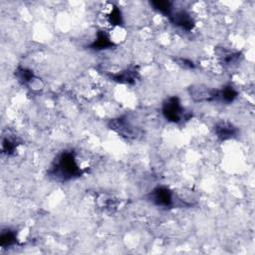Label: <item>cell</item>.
<instances>
[{
    "label": "cell",
    "instance_id": "obj_1",
    "mask_svg": "<svg viewBox=\"0 0 255 255\" xmlns=\"http://www.w3.org/2000/svg\"><path fill=\"white\" fill-rule=\"evenodd\" d=\"M85 170L80 166L75 151L65 149L56 155L47 174L55 181L66 182L82 176Z\"/></svg>",
    "mask_w": 255,
    "mask_h": 255
},
{
    "label": "cell",
    "instance_id": "obj_2",
    "mask_svg": "<svg viewBox=\"0 0 255 255\" xmlns=\"http://www.w3.org/2000/svg\"><path fill=\"white\" fill-rule=\"evenodd\" d=\"M161 112L164 119L173 124H179L183 121H188L192 115L186 112L181 106L180 100L176 96H171L166 98L161 107Z\"/></svg>",
    "mask_w": 255,
    "mask_h": 255
},
{
    "label": "cell",
    "instance_id": "obj_3",
    "mask_svg": "<svg viewBox=\"0 0 255 255\" xmlns=\"http://www.w3.org/2000/svg\"><path fill=\"white\" fill-rule=\"evenodd\" d=\"M148 201L154 206L161 208H171L175 205V195L166 186L158 185L147 195Z\"/></svg>",
    "mask_w": 255,
    "mask_h": 255
},
{
    "label": "cell",
    "instance_id": "obj_4",
    "mask_svg": "<svg viewBox=\"0 0 255 255\" xmlns=\"http://www.w3.org/2000/svg\"><path fill=\"white\" fill-rule=\"evenodd\" d=\"M109 128L120 135L130 139L137 138L141 133V130L137 127L131 125L128 121V119L124 117H119L111 120L109 122Z\"/></svg>",
    "mask_w": 255,
    "mask_h": 255
},
{
    "label": "cell",
    "instance_id": "obj_5",
    "mask_svg": "<svg viewBox=\"0 0 255 255\" xmlns=\"http://www.w3.org/2000/svg\"><path fill=\"white\" fill-rule=\"evenodd\" d=\"M169 21L172 25L184 30V31H191L195 26V21L191 14L183 9L176 10L171 13L168 17Z\"/></svg>",
    "mask_w": 255,
    "mask_h": 255
},
{
    "label": "cell",
    "instance_id": "obj_6",
    "mask_svg": "<svg viewBox=\"0 0 255 255\" xmlns=\"http://www.w3.org/2000/svg\"><path fill=\"white\" fill-rule=\"evenodd\" d=\"M213 131L216 137L221 141L234 138L238 135L239 132L238 128L233 124L225 121L216 123L213 127Z\"/></svg>",
    "mask_w": 255,
    "mask_h": 255
},
{
    "label": "cell",
    "instance_id": "obj_7",
    "mask_svg": "<svg viewBox=\"0 0 255 255\" xmlns=\"http://www.w3.org/2000/svg\"><path fill=\"white\" fill-rule=\"evenodd\" d=\"M216 89L196 85L189 88V95L195 102H214L216 100Z\"/></svg>",
    "mask_w": 255,
    "mask_h": 255
},
{
    "label": "cell",
    "instance_id": "obj_8",
    "mask_svg": "<svg viewBox=\"0 0 255 255\" xmlns=\"http://www.w3.org/2000/svg\"><path fill=\"white\" fill-rule=\"evenodd\" d=\"M115 43L112 41L110 35L105 30H99L96 34V39L89 45V49L94 51H102L112 49Z\"/></svg>",
    "mask_w": 255,
    "mask_h": 255
},
{
    "label": "cell",
    "instance_id": "obj_9",
    "mask_svg": "<svg viewBox=\"0 0 255 255\" xmlns=\"http://www.w3.org/2000/svg\"><path fill=\"white\" fill-rule=\"evenodd\" d=\"M109 77H110V79H112L113 81H115L117 83L132 85L138 79V72L135 68H129V69H126L124 71L118 72V73L109 74Z\"/></svg>",
    "mask_w": 255,
    "mask_h": 255
},
{
    "label": "cell",
    "instance_id": "obj_10",
    "mask_svg": "<svg viewBox=\"0 0 255 255\" xmlns=\"http://www.w3.org/2000/svg\"><path fill=\"white\" fill-rule=\"evenodd\" d=\"M216 54L218 56V59L220 63L223 66L226 67H231L236 65L240 58H241V53L238 51H232L226 48H217L216 49Z\"/></svg>",
    "mask_w": 255,
    "mask_h": 255
},
{
    "label": "cell",
    "instance_id": "obj_11",
    "mask_svg": "<svg viewBox=\"0 0 255 255\" xmlns=\"http://www.w3.org/2000/svg\"><path fill=\"white\" fill-rule=\"evenodd\" d=\"M237 97L238 92L231 85H226L222 87V89L217 90L215 101L224 104H230L233 103L237 99Z\"/></svg>",
    "mask_w": 255,
    "mask_h": 255
},
{
    "label": "cell",
    "instance_id": "obj_12",
    "mask_svg": "<svg viewBox=\"0 0 255 255\" xmlns=\"http://www.w3.org/2000/svg\"><path fill=\"white\" fill-rule=\"evenodd\" d=\"M18 238L17 233L15 230H12L10 228L2 229L0 233V246L1 248H10L17 244Z\"/></svg>",
    "mask_w": 255,
    "mask_h": 255
},
{
    "label": "cell",
    "instance_id": "obj_13",
    "mask_svg": "<svg viewBox=\"0 0 255 255\" xmlns=\"http://www.w3.org/2000/svg\"><path fill=\"white\" fill-rule=\"evenodd\" d=\"M152 9L160 13L161 15L165 17H169L171 13L173 12V3L168 0H156V1H150L149 2Z\"/></svg>",
    "mask_w": 255,
    "mask_h": 255
},
{
    "label": "cell",
    "instance_id": "obj_14",
    "mask_svg": "<svg viewBox=\"0 0 255 255\" xmlns=\"http://www.w3.org/2000/svg\"><path fill=\"white\" fill-rule=\"evenodd\" d=\"M15 77L22 85H29L35 80L34 72L28 68L18 67L15 70Z\"/></svg>",
    "mask_w": 255,
    "mask_h": 255
},
{
    "label": "cell",
    "instance_id": "obj_15",
    "mask_svg": "<svg viewBox=\"0 0 255 255\" xmlns=\"http://www.w3.org/2000/svg\"><path fill=\"white\" fill-rule=\"evenodd\" d=\"M17 140L15 138H12L10 136H3L2 138V153L6 155H13L17 149Z\"/></svg>",
    "mask_w": 255,
    "mask_h": 255
},
{
    "label": "cell",
    "instance_id": "obj_16",
    "mask_svg": "<svg viewBox=\"0 0 255 255\" xmlns=\"http://www.w3.org/2000/svg\"><path fill=\"white\" fill-rule=\"evenodd\" d=\"M108 21L113 26H122L124 24V18L121 9L118 6H114L107 16Z\"/></svg>",
    "mask_w": 255,
    "mask_h": 255
},
{
    "label": "cell",
    "instance_id": "obj_17",
    "mask_svg": "<svg viewBox=\"0 0 255 255\" xmlns=\"http://www.w3.org/2000/svg\"><path fill=\"white\" fill-rule=\"evenodd\" d=\"M174 62H176L177 65H179L180 67H182L184 69H194L195 68L194 63L191 60L186 59V58H181V57L175 58Z\"/></svg>",
    "mask_w": 255,
    "mask_h": 255
}]
</instances>
